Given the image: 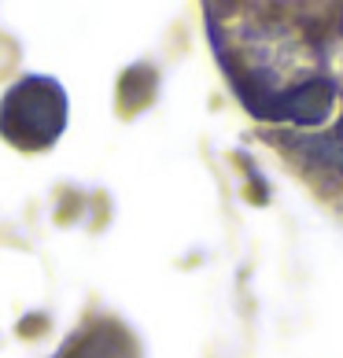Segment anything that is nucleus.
Wrapping results in <instances>:
<instances>
[{
	"label": "nucleus",
	"mask_w": 343,
	"mask_h": 358,
	"mask_svg": "<svg viewBox=\"0 0 343 358\" xmlns=\"http://www.w3.org/2000/svg\"><path fill=\"white\" fill-rule=\"evenodd\" d=\"M59 358H140L133 336L126 333L118 322H92L82 329V336L67 343V351Z\"/></svg>",
	"instance_id": "nucleus-2"
},
{
	"label": "nucleus",
	"mask_w": 343,
	"mask_h": 358,
	"mask_svg": "<svg viewBox=\"0 0 343 358\" xmlns=\"http://www.w3.org/2000/svg\"><path fill=\"white\" fill-rule=\"evenodd\" d=\"M67 126V92L52 78L26 74L0 100V134L22 152H41Z\"/></svg>",
	"instance_id": "nucleus-1"
}]
</instances>
